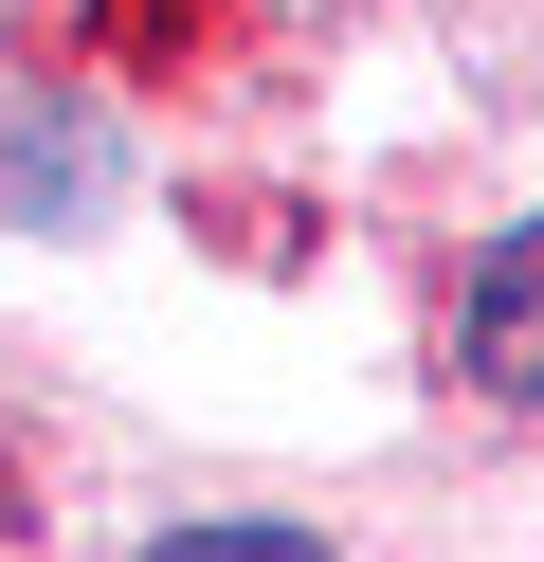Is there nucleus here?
Masks as SVG:
<instances>
[{"label":"nucleus","mask_w":544,"mask_h":562,"mask_svg":"<svg viewBox=\"0 0 544 562\" xmlns=\"http://www.w3.org/2000/svg\"><path fill=\"white\" fill-rule=\"evenodd\" d=\"M454 363L490 381V400H526V417H544V218L471 255V291H454Z\"/></svg>","instance_id":"1"},{"label":"nucleus","mask_w":544,"mask_h":562,"mask_svg":"<svg viewBox=\"0 0 544 562\" xmlns=\"http://www.w3.org/2000/svg\"><path fill=\"white\" fill-rule=\"evenodd\" d=\"M0 200H19V218H73V200H91V182H73V127H55V110H0Z\"/></svg>","instance_id":"2"},{"label":"nucleus","mask_w":544,"mask_h":562,"mask_svg":"<svg viewBox=\"0 0 544 562\" xmlns=\"http://www.w3.org/2000/svg\"><path fill=\"white\" fill-rule=\"evenodd\" d=\"M127 562H326L309 526H164V544H127Z\"/></svg>","instance_id":"3"}]
</instances>
